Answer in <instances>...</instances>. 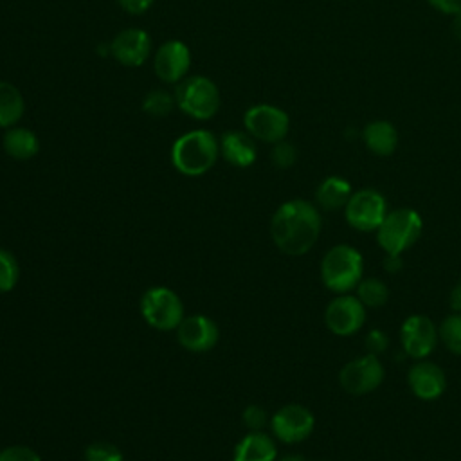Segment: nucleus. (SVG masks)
Wrapping results in <instances>:
<instances>
[{
    "label": "nucleus",
    "mask_w": 461,
    "mask_h": 461,
    "mask_svg": "<svg viewBox=\"0 0 461 461\" xmlns=\"http://www.w3.org/2000/svg\"><path fill=\"white\" fill-rule=\"evenodd\" d=\"M321 227L317 207L306 200L295 198L277 207L270 221V236L283 254L303 256L319 240Z\"/></svg>",
    "instance_id": "1"
},
{
    "label": "nucleus",
    "mask_w": 461,
    "mask_h": 461,
    "mask_svg": "<svg viewBox=\"0 0 461 461\" xmlns=\"http://www.w3.org/2000/svg\"><path fill=\"white\" fill-rule=\"evenodd\" d=\"M220 157V139L209 130H189L175 139L171 146V164L185 176L207 173Z\"/></svg>",
    "instance_id": "2"
},
{
    "label": "nucleus",
    "mask_w": 461,
    "mask_h": 461,
    "mask_svg": "<svg viewBox=\"0 0 461 461\" xmlns=\"http://www.w3.org/2000/svg\"><path fill=\"white\" fill-rule=\"evenodd\" d=\"M364 274V258L351 245L331 247L321 261V279L335 294H348L357 288Z\"/></svg>",
    "instance_id": "3"
},
{
    "label": "nucleus",
    "mask_w": 461,
    "mask_h": 461,
    "mask_svg": "<svg viewBox=\"0 0 461 461\" xmlns=\"http://www.w3.org/2000/svg\"><path fill=\"white\" fill-rule=\"evenodd\" d=\"M175 101L180 112L194 121L212 119L221 104L218 85L207 76L194 74L184 77L175 86Z\"/></svg>",
    "instance_id": "4"
},
{
    "label": "nucleus",
    "mask_w": 461,
    "mask_h": 461,
    "mask_svg": "<svg viewBox=\"0 0 461 461\" xmlns=\"http://www.w3.org/2000/svg\"><path fill=\"white\" fill-rule=\"evenodd\" d=\"M421 216L411 207H398L387 211L380 227L376 229V241L385 254L405 252L421 236Z\"/></svg>",
    "instance_id": "5"
},
{
    "label": "nucleus",
    "mask_w": 461,
    "mask_h": 461,
    "mask_svg": "<svg viewBox=\"0 0 461 461\" xmlns=\"http://www.w3.org/2000/svg\"><path fill=\"white\" fill-rule=\"evenodd\" d=\"M140 312L144 321L157 330H176L184 319V304L180 297L166 286H153L144 292L140 299Z\"/></svg>",
    "instance_id": "6"
},
{
    "label": "nucleus",
    "mask_w": 461,
    "mask_h": 461,
    "mask_svg": "<svg viewBox=\"0 0 461 461\" xmlns=\"http://www.w3.org/2000/svg\"><path fill=\"white\" fill-rule=\"evenodd\" d=\"M384 382V366L376 355L366 353L342 366L339 373L340 387L351 396L375 391Z\"/></svg>",
    "instance_id": "7"
},
{
    "label": "nucleus",
    "mask_w": 461,
    "mask_h": 461,
    "mask_svg": "<svg viewBox=\"0 0 461 461\" xmlns=\"http://www.w3.org/2000/svg\"><path fill=\"white\" fill-rule=\"evenodd\" d=\"M247 133L258 140L276 144L288 133L290 119L285 110L272 104H254L243 113Z\"/></svg>",
    "instance_id": "8"
},
{
    "label": "nucleus",
    "mask_w": 461,
    "mask_h": 461,
    "mask_svg": "<svg viewBox=\"0 0 461 461\" xmlns=\"http://www.w3.org/2000/svg\"><path fill=\"white\" fill-rule=\"evenodd\" d=\"M346 221L360 230V232H373L380 227L382 220L387 214L385 198L375 189H360L351 194L344 209Z\"/></svg>",
    "instance_id": "9"
},
{
    "label": "nucleus",
    "mask_w": 461,
    "mask_h": 461,
    "mask_svg": "<svg viewBox=\"0 0 461 461\" xmlns=\"http://www.w3.org/2000/svg\"><path fill=\"white\" fill-rule=\"evenodd\" d=\"M366 322V306L357 295L339 294L324 310L326 328L339 337H349L357 333Z\"/></svg>",
    "instance_id": "10"
},
{
    "label": "nucleus",
    "mask_w": 461,
    "mask_h": 461,
    "mask_svg": "<svg viewBox=\"0 0 461 461\" xmlns=\"http://www.w3.org/2000/svg\"><path fill=\"white\" fill-rule=\"evenodd\" d=\"M270 427L279 441L292 445L304 441L313 432L315 418L304 405L288 403L274 412Z\"/></svg>",
    "instance_id": "11"
},
{
    "label": "nucleus",
    "mask_w": 461,
    "mask_h": 461,
    "mask_svg": "<svg viewBox=\"0 0 461 461\" xmlns=\"http://www.w3.org/2000/svg\"><path fill=\"white\" fill-rule=\"evenodd\" d=\"M191 68V50L182 40H166L153 56L155 76L166 85H176Z\"/></svg>",
    "instance_id": "12"
},
{
    "label": "nucleus",
    "mask_w": 461,
    "mask_h": 461,
    "mask_svg": "<svg viewBox=\"0 0 461 461\" xmlns=\"http://www.w3.org/2000/svg\"><path fill=\"white\" fill-rule=\"evenodd\" d=\"M400 339L403 351L416 358H427L439 340L436 324L427 315H409L400 328Z\"/></svg>",
    "instance_id": "13"
},
{
    "label": "nucleus",
    "mask_w": 461,
    "mask_h": 461,
    "mask_svg": "<svg viewBox=\"0 0 461 461\" xmlns=\"http://www.w3.org/2000/svg\"><path fill=\"white\" fill-rule=\"evenodd\" d=\"M151 54V36L139 27L119 31L110 41V56L124 67H140Z\"/></svg>",
    "instance_id": "14"
},
{
    "label": "nucleus",
    "mask_w": 461,
    "mask_h": 461,
    "mask_svg": "<svg viewBox=\"0 0 461 461\" xmlns=\"http://www.w3.org/2000/svg\"><path fill=\"white\" fill-rule=\"evenodd\" d=\"M220 330L216 322L205 315L184 317L176 328V339L182 348L193 353H205L218 342Z\"/></svg>",
    "instance_id": "15"
},
{
    "label": "nucleus",
    "mask_w": 461,
    "mask_h": 461,
    "mask_svg": "<svg viewBox=\"0 0 461 461\" xmlns=\"http://www.w3.org/2000/svg\"><path fill=\"white\" fill-rule=\"evenodd\" d=\"M407 382L412 394L420 400H438L447 389V376L443 369L434 362H418L407 373Z\"/></svg>",
    "instance_id": "16"
},
{
    "label": "nucleus",
    "mask_w": 461,
    "mask_h": 461,
    "mask_svg": "<svg viewBox=\"0 0 461 461\" xmlns=\"http://www.w3.org/2000/svg\"><path fill=\"white\" fill-rule=\"evenodd\" d=\"M220 155L236 167H249L256 162L258 149L252 137L245 131L229 130L220 137Z\"/></svg>",
    "instance_id": "17"
},
{
    "label": "nucleus",
    "mask_w": 461,
    "mask_h": 461,
    "mask_svg": "<svg viewBox=\"0 0 461 461\" xmlns=\"http://www.w3.org/2000/svg\"><path fill=\"white\" fill-rule=\"evenodd\" d=\"M277 447L274 439L261 432L250 430L234 448L232 461H276Z\"/></svg>",
    "instance_id": "18"
},
{
    "label": "nucleus",
    "mask_w": 461,
    "mask_h": 461,
    "mask_svg": "<svg viewBox=\"0 0 461 461\" xmlns=\"http://www.w3.org/2000/svg\"><path fill=\"white\" fill-rule=\"evenodd\" d=\"M4 151L14 160H31L40 151L38 135L25 126H11L2 137Z\"/></svg>",
    "instance_id": "19"
},
{
    "label": "nucleus",
    "mask_w": 461,
    "mask_h": 461,
    "mask_svg": "<svg viewBox=\"0 0 461 461\" xmlns=\"http://www.w3.org/2000/svg\"><path fill=\"white\" fill-rule=\"evenodd\" d=\"M351 194H353L351 185L346 178L328 176L319 184V187L315 191V200H317L319 207H322L326 211H337V209L346 207Z\"/></svg>",
    "instance_id": "20"
},
{
    "label": "nucleus",
    "mask_w": 461,
    "mask_h": 461,
    "mask_svg": "<svg viewBox=\"0 0 461 461\" xmlns=\"http://www.w3.org/2000/svg\"><path fill=\"white\" fill-rule=\"evenodd\" d=\"M25 113V99L18 86L0 81V128H11L20 122Z\"/></svg>",
    "instance_id": "21"
},
{
    "label": "nucleus",
    "mask_w": 461,
    "mask_h": 461,
    "mask_svg": "<svg viewBox=\"0 0 461 461\" xmlns=\"http://www.w3.org/2000/svg\"><path fill=\"white\" fill-rule=\"evenodd\" d=\"M364 140L369 151L380 157H387L396 149L398 135L391 122L387 121H376L366 126L364 130Z\"/></svg>",
    "instance_id": "22"
},
{
    "label": "nucleus",
    "mask_w": 461,
    "mask_h": 461,
    "mask_svg": "<svg viewBox=\"0 0 461 461\" xmlns=\"http://www.w3.org/2000/svg\"><path fill=\"white\" fill-rule=\"evenodd\" d=\"M357 297L366 308H380L389 299V288L382 279L367 277L360 279L357 285Z\"/></svg>",
    "instance_id": "23"
},
{
    "label": "nucleus",
    "mask_w": 461,
    "mask_h": 461,
    "mask_svg": "<svg viewBox=\"0 0 461 461\" xmlns=\"http://www.w3.org/2000/svg\"><path fill=\"white\" fill-rule=\"evenodd\" d=\"M175 106H176L175 94H169L164 88L149 90L142 99V112L155 119L167 117Z\"/></svg>",
    "instance_id": "24"
},
{
    "label": "nucleus",
    "mask_w": 461,
    "mask_h": 461,
    "mask_svg": "<svg viewBox=\"0 0 461 461\" xmlns=\"http://www.w3.org/2000/svg\"><path fill=\"white\" fill-rule=\"evenodd\" d=\"M439 340L454 355L461 357V313H452L445 317L438 328Z\"/></svg>",
    "instance_id": "25"
},
{
    "label": "nucleus",
    "mask_w": 461,
    "mask_h": 461,
    "mask_svg": "<svg viewBox=\"0 0 461 461\" xmlns=\"http://www.w3.org/2000/svg\"><path fill=\"white\" fill-rule=\"evenodd\" d=\"M18 277L20 267L16 258L11 252L0 249V294L11 292L16 286Z\"/></svg>",
    "instance_id": "26"
},
{
    "label": "nucleus",
    "mask_w": 461,
    "mask_h": 461,
    "mask_svg": "<svg viewBox=\"0 0 461 461\" xmlns=\"http://www.w3.org/2000/svg\"><path fill=\"white\" fill-rule=\"evenodd\" d=\"M85 461H124L122 452L108 441H94L85 450Z\"/></svg>",
    "instance_id": "27"
},
{
    "label": "nucleus",
    "mask_w": 461,
    "mask_h": 461,
    "mask_svg": "<svg viewBox=\"0 0 461 461\" xmlns=\"http://www.w3.org/2000/svg\"><path fill=\"white\" fill-rule=\"evenodd\" d=\"M270 158L272 162L281 167V169H286L290 166H294L295 158H297V151L295 148L290 144V142H285V140H279L274 144L272 148V153H270Z\"/></svg>",
    "instance_id": "28"
},
{
    "label": "nucleus",
    "mask_w": 461,
    "mask_h": 461,
    "mask_svg": "<svg viewBox=\"0 0 461 461\" xmlns=\"http://www.w3.org/2000/svg\"><path fill=\"white\" fill-rule=\"evenodd\" d=\"M0 461H41L36 450L25 445H13L0 450Z\"/></svg>",
    "instance_id": "29"
},
{
    "label": "nucleus",
    "mask_w": 461,
    "mask_h": 461,
    "mask_svg": "<svg viewBox=\"0 0 461 461\" xmlns=\"http://www.w3.org/2000/svg\"><path fill=\"white\" fill-rule=\"evenodd\" d=\"M243 421L250 430H261L267 425V412L259 405H249L243 411Z\"/></svg>",
    "instance_id": "30"
},
{
    "label": "nucleus",
    "mask_w": 461,
    "mask_h": 461,
    "mask_svg": "<svg viewBox=\"0 0 461 461\" xmlns=\"http://www.w3.org/2000/svg\"><path fill=\"white\" fill-rule=\"evenodd\" d=\"M389 346V339L387 335L382 331V330H371L367 335H366V349L367 353L371 355H380L387 349Z\"/></svg>",
    "instance_id": "31"
},
{
    "label": "nucleus",
    "mask_w": 461,
    "mask_h": 461,
    "mask_svg": "<svg viewBox=\"0 0 461 461\" xmlns=\"http://www.w3.org/2000/svg\"><path fill=\"white\" fill-rule=\"evenodd\" d=\"M153 2L155 0H117L119 7L133 16H139V14H144L146 11H149Z\"/></svg>",
    "instance_id": "32"
},
{
    "label": "nucleus",
    "mask_w": 461,
    "mask_h": 461,
    "mask_svg": "<svg viewBox=\"0 0 461 461\" xmlns=\"http://www.w3.org/2000/svg\"><path fill=\"white\" fill-rule=\"evenodd\" d=\"M432 7L445 14H457L461 13V0H429Z\"/></svg>",
    "instance_id": "33"
},
{
    "label": "nucleus",
    "mask_w": 461,
    "mask_h": 461,
    "mask_svg": "<svg viewBox=\"0 0 461 461\" xmlns=\"http://www.w3.org/2000/svg\"><path fill=\"white\" fill-rule=\"evenodd\" d=\"M448 304H450V308H452L454 313H461V281L450 290Z\"/></svg>",
    "instance_id": "34"
},
{
    "label": "nucleus",
    "mask_w": 461,
    "mask_h": 461,
    "mask_svg": "<svg viewBox=\"0 0 461 461\" xmlns=\"http://www.w3.org/2000/svg\"><path fill=\"white\" fill-rule=\"evenodd\" d=\"M384 267L389 274H394L402 268V256L398 254H385V259H384Z\"/></svg>",
    "instance_id": "35"
},
{
    "label": "nucleus",
    "mask_w": 461,
    "mask_h": 461,
    "mask_svg": "<svg viewBox=\"0 0 461 461\" xmlns=\"http://www.w3.org/2000/svg\"><path fill=\"white\" fill-rule=\"evenodd\" d=\"M452 32L456 34L457 40H461V13H457L452 22Z\"/></svg>",
    "instance_id": "36"
},
{
    "label": "nucleus",
    "mask_w": 461,
    "mask_h": 461,
    "mask_svg": "<svg viewBox=\"0 0 461 461\" xmlns=\"http://www.w3.org/2000/svg\"><path fill=\"white\" fill-rule=\"evenodd\" d=\"M97 52H99L101 56H108V54H110V43H101V45L97 47Z\"/></svg>",
    "instance_id": "37"
},
{
    "label": "nucleus",
    "mask_w": 461,
    "mask_h": 461,
    "mask_svg": "<svg viewBox=\"0 0 461 461\" xmlns=\"http://www.w3.org/2000/svg\"><path fill=\"white\" fill-rule=\"evenodd\" d=\"M279 461H304V459H303V457H299V456L290 454V456H283Z\"/></svg>",
    "instance_id": "38"
}]
</instances>
